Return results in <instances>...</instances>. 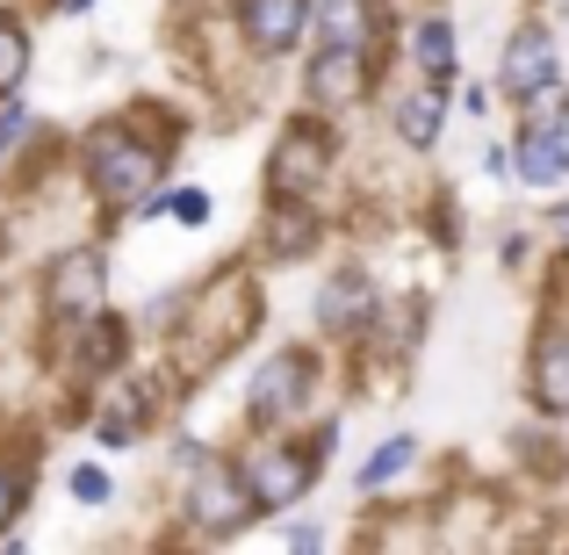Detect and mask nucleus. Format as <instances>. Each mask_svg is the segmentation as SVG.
I'll list each match as a JSON object with an SVG mask.
<instances>
[{
  "label": "nucleus",
  "instance_id": "nucleus-7",
  "mask_svg": "<svg viewBox=\"0 0 569 555\" xmlns=\"http://www.w3.org/2000/svg\"><path fill=\"white\" fill-rule=\"evenodd\" d=\"M58 339H66V347H58V368H66L72 383H101V375H116L130 361V325L109 318V310L58 325Z\"/></svg>",
  "mask_w": 569,
  "mask_h": 555
},
{
  "label": "nucleus",
  "instance_id": "nucleus-11",
  "mask_svg": "<svg viewBox=\"0 0 569 555\" xmlns=\"http://www.w3.org/2000/svg\"><path fill=\"white\" fill-rule=\"evenodd\" d=\"M512 174H519L527 188H562V181H569V116H541V123L519 130Z\"/></svg>",
  "mask_w": 569,
  "mask_h": 555
},
{
  "label": "nucleus",
  "instance_id": "nucleus-5",
  "mask_svg": "<svg viewBox=\"0 0 569 555\" xmlns=\"http://www.w3.org/2000/svg\"><path fill=\"white\" fill-rule=\"evenodd\" d=\"M310 397H318V361H310L303 347H281L274 361L252 368V383H246V418H252V426H289V418L310 412Z\"/></svg>",
  "mask_w": 569,
  "mask_h": 555
},
{
  "label": "nucleus",
  "instance_id": "nucleus-12",
  "mask_svg": "<svg viewBox=\"0 0 569 555\" xmlns=\"http://www.w3.org/2000/svg\"><path fill=\"white\" fill-rule=\"evenodd\" d=\"M318 325H325L332 339L368 333V325H376V281H368L361 267H339V275L318 289Z\"/></svg>",
  "mask_w": 569,
  "mask_h": 555
},
{
  "label": "nucleus",
  "instance_id": "nucleus-14",
  "mask_svg": "<svg viewBox=\"0 0 569 555\" xmlns=\"http://www.w3.org/2000/svg\"><path fill=\"white\" fill-rule=\"evenodd\" d=\"M411 58H418V72H426L432 87H455V72H461V58H455V22H447V14H426V22H418V37H411Z\"/></svg>",
  "mask_w": 569,
  "mask_h": 555
},
{
  "label": "nucleus",
  "instance_id": "nucleus-23",
  "mask_svg": "<svg viewBox=\"0 0 569 555\" xmlns=\"http://www.w3.org/2000/svg\"><path fill=\"white\" fill-rule=\"evenodd\" d=\"M167 217L181 224V231H202V224H209V188H173L167 195Z\"/></svg>",
  "mask_w": 569,
  "mask_h": 555
},
{
  "label": "nucleus",
  "instance_id": "nucleus-3",
  "mask_svg": "<svg viewBox=\"0 0 569 555\" xmlns=\"http://www.w3.org/2000/svg\"><path fill=\"white\" fill-rule=\"evenodd\" d=\"M332 123L325 116H296L289 130L274 138V152H267V195L274 202H310L325 181H332Z\"/></svg>",
  "mask_w": 569,
  "mask_h": 555
},
{
  "label": "nucleus",
  "instance_id": "nucleus-17",
  "mask_svg": "<svg viewBox=\"0 0 569 555\" xmlns=\"http://www.w3.org/2000/svg\"><path fill=\"white\" fill-rule=\"evenodd\" d=\"M318 29H325V43H353V51H368V37H376V8H368V0H325Z\"/></svg>",
  "mask_w": 569,
  "mask_h": 555
},
{
  "label": "nucleus",
  "instance_id": "nucleus-2",
  "mask_svg": "<svg viewBox=\"0 0 569 555\" xmlns=\"http://www.w3.org/2000/svg\"><path fill=\"white\" fill-rule=\"evenodd\" d=\"M252 519H260V498H252L246 469L223 462V455H194L188 462V527L202 534V542H231Z\"/></svg>",
  "mask_w": 569,
  "mask_h": 555
},
{
  "label": "nucleus",
  "instance_id": "nucleus-6",
  "mask_svg": "<svg viewBox=\"0 0 569 555\" xmlns=\"http://www.w3.org/2000/svg\"><path fill=\"white\" fill-rule=\"evenodd\" d=\"M109 304V252L101 246H66L51 267H43V318L72 325V318H94Z\"/></svg>",
  "mask_w": 569,
  "mask_h": 555
},
{
  "label": "nucleus",
  "instance_id": "nucleus-10",
  "mask_svg": "<svg viewBox=\"0 0 569 555\" xmlns=\"http://www.w3.org/2000/svg\"><path fill=\"white\" fill-rule=\"evenodd\" d=\"M310 109H353V101L376 87V51H353V43H325L303 72Z\"/></svg>",
  "mask_w": 569,
  "mask_h": 555
},
{
  "label": "nucleus",
  "instance_id": "nucleus-25",
  "mask_svg": "<svg viewBox=\"0 0 569 555\" xmlns=\"http://www.w3.org/2000/svg\"><path fill=\"white\" fill-rule=\"evenodd\" d=\"M548 231H556V246H562V252H569V202H562V209H556V217H548Z\"/></svg>",
  "mask_w": 569,
  "mask_h": 555
},
{
  "label": "nucleus",
  "instance_id": "nucleus-18",
  "mask_svg": "<svg viewBox=\"0 0 569 555\" xmlns=\"http://www.w3.org/2000/svg\"><path fill=\"white\" fill-rule=\"evenodd\" d=\"M29 66H37V43H29V22H14L0 8V95H22Z\"/></svg>",
  "mask_w": 569,
  "mask_h": 555
},
{
  "label": "nucleus",
  "instance_id": "nucleus-20",
  "mask_svg": "<svg viewBox=\"0 0 569 555\" xmlns=\"http://www.w3.org/2000/svg\"><path fill=\"white\" fill-rule=\"evenodd\" d=\"M29 513V462L0 455V542H8V527Z\"/></svg>",
  "mask_w": 569,
  "mask_h": 555
},
{
  "label": "nucleus",
  "instance_id": "nucleus-22",
  "mask_svg": "<svg viewBox=\"0 0 569 555\" xmlns=\"http://www.w3.org/2000/svg\"><path fill=\"white\" fill-rule=\"evenodd\" d=\"M66 490H72L80 505H109V498H116V476L101 469V462H80V469L66 476Z\"/></svg>",
  "mask_w": 569,
  "mask_h": 555
},
{
  "label": "nucleus",
  "instance_id": "nucleus-13",
  "mask_svg": "<svg viewBox=\"0 0 569 555\" xmlns=\"http://www.w3.org/2000/svg\"><path fill=\"white\" fill-rule=\"evenodd\" d=\"M527 383H533V404H541L548 418H569V310L541 325V339H533V368H527Z\"/></svg>",
  "mask_w": 569,
  "mask_h": 555
},
{
  "label": "nucleus",
  "instance_id": "nucleus-9",
  "mask_svg": "<svg viewBox=\"0 0 569 555\" xmlns=\"http://www.w3.org/2000/svg\"><path fill=\"white\" fill-rule=\"evenodd\" d=\"M562 80V58H556V37H548V22H519L512 37H505L498 51V87L512 101H533L541 87Z\"/></svg>",
  "mask_w": 569,
  "mask_h": 555
},
{
  "label": "nucleus",
  "instance_id": "nucleus-4",
  "mask_svg": "<svg viewBox=\"0 0 569 555\" xmlns=\"http://www.w3.org/2000/svg\"><path fill=\"white\" fill-rule=\"evenodd\" d=\"M339 440V418L332 426H318V447H289V440H267L252 447V455H238V469H246L252 498H260V513H289L296 498H303L310 484H318V455Z\"/></svg>",
  "mask_w": 569,
  "mask_h": 555
},
{
  "label": "nucleus",
  "instance_id": "nucleus-21",
  "mask_svg": "<svg viewBox=\"0 0 569 555\" xmlns=\"http://www.w3.org/2000/svg\"><path fill=\"white\" fill-rule=\"evenodd\" d=\"M411 455H418V440H411V433H397V440H382V447H376V462L361 469V490H382L389 476H403V469H411Z\"/></svg>",
  "mask_w": 569,
  "mask_h": 555
},
{
  "label": "nucleus",
  "instance_id": "nucleus-19",
  "mask_svg": "<svg viewBox=\"0 0 569 555\" xmlns=\"http://www.w3.org/2000/svg\"><path fill=\"white\" fill-rule=\"evenodd\" d=\"M29 138H37V109H29L22 95H0V174H8V159L22 152Z\"/></svg>",
  "mask_w": 569,
  "mask_h": 555
},
{
  "label": "nucleus",
  "instance_id": "nucleus-26",
  "mask_svg": "<svg viewBox=\"0 0 569 555\" xmlns=\"http://www.w3.org/2000/svg\"><path fill=\"white\" fill-rule=\"evenodd\" d=\"M51 8H58V14H87V8H94V0H51Z\"/></svg>",
  "mask_w": 569,
  "mask_h": 555
},
{
  "label": "nucleus",
  "instance_id": "nucleus-1",
  "mask_svg": "<svg viewBox=\"0 0 569 555\" xmlns=\"http://www.w3.org/2000/svg\"><path fill=\"white\" fill-rule=\"evenodd\" d=\"M80 181L109 217H138V202L167 181V145L144 138L130 116H109L80 138Z\"/></svg>",
  "mask_w": 569,
  "mask_h": 555
},
{
  "label": "nucleus",
  "instance_id": "nucleus-16",
  "mask_svg": "<svg viewBox=\"0 0 569 555\" xmlns=\"http://www.w3.org/2000/svg\"><path fill=\"white\" fill-rule=\"evenodd\" d=\"M310 246H318L310 202H274V217H267V252H274V260H303Z\"/></svg>",
  "mask_w": 569,
  "mask_h": 555
},
{
  "label": "nucleus",
  "instance_id": "nucleus-24",
  "mask_svg": "<svg viewBox=\"0 0 569 555\" xmlns=\"http://www.w3.org/2000/svg\"><path fill=\"white\" fill-rule=\"evenodd\" d=\"M289 548H325V527H289Z\"/></svg>",
  "mask_w": 569,
  "mask_h": 555
},
{
  "label": "nucleus",
  "instance_id": "nucleus-15",
  "mask_svg": "<svg viewBox=\"0 0 569 555\" xmlns=\"http://www.w3.org/2000/svg\"><path fill=\"white\" fill-rule=\"evenodd\" d=\"M389 123H397V138L411 145V152H432V145H440V130H447V95H440V87H426V95H403Z\"/></svg>",
  "mask_w": 569,
  "mask_h": 555
},
{
  "label": "nucleus",
  "instance_id": "nucleus-8",
  "mask_svg": "<svg viewBox=\"0 0 569 555\" xmlns=\"http://www.w3.org/2000/svg\"><path fill=\"white\" fill-rule=\"evenodd\" d=\"M318 22V0H238V37L252 58H289Z\"/></svg>",
  "mask_w": 569,
  "mask_h": 555
}]
</instances>
